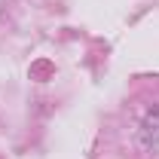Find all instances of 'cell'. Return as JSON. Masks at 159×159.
I'll use <instances>...</instances> for the list:
<instances>
[{"label": "cell", "instance_id": "6da1fadb", "mask_svg": "<svg viewBox=\"0 0 159 159\" xmlns=\"http://www.w3.org/2000/svg\"><path fill=\"white\" fill-rule=\"evenodd\" d=\"M141 141L150 153H159V107H153L141 122Z\"/></svg>", "mask_w": 159, "mask_h": 159}]
</instances>
